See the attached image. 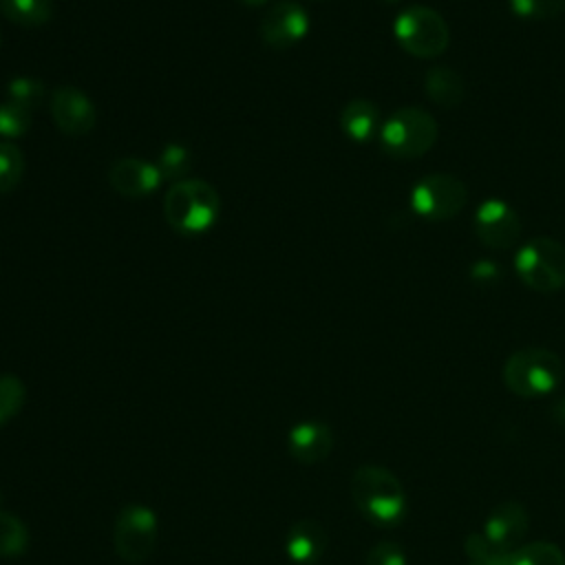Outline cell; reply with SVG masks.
<instances>
[{"label":"cell","instance_id":"6da1fadb","mask_svg":"<svg viewBox=\"0 0 565 565\" xmlns=\"http://www.w3.org/2000/svg\"><path fill=\"white\" fill-rule=\"evenodd\" d=\"M351 499L358 512L380 527H391L406 516V492L402 481L382 466L364 463L351 475Z\"/></svg>","mask_w":565,"mask_h":565},{"label":"cell","instance_id":"7a4b0ae2","mask_svg":"<svg viewBox=\"0 0 565 565\" xmlns=\"http://www.w3.org/2000/svg\"><path fill=\"white\" fill-rule=\"evenodd\" d=\"M221 214V196L203 179H181L172 183L163 199L168 225L183 236L205 234Z\"/></svg>","mask_w":565,"mask_h":565},{"label":"cell","instance_id":"3957f363","mask_svg":"<svg viewBox=\"0 0 565 565\" xmlns=\"http://www.w3.org/2000/svg\"><path fill=\"white\" fill-rule=\"evenodd\" d=\"M565 375L563 360L541 347H530L512 353L503 366L505 386L521 397H541L552 393Z\"/></svg>","mask_w":565,"mask_h":565},{"label":"cell","instance_id":"277c9868","mask_svg":"<svg viewBox=\"0 0 565 565\" xmlns=\"http://www.w3.org/2000/svg\"><path fill=\"white\" fill-rule=\"evenodd\" d=\"M439 135L437 119L417 106L395 110L380 128L382 148L397 159H417L426 154Z\"/></svg>","mask_w":565,"mask_h":565},{"label":"cell","instance_id":"5b68a950","mask_svg":"<svg viewBox=\"0 0 565 565\" xmlns=\"http://www.w3.org/2000/svg\"><path fill=\"white\" fill-rule=\"evenodd\" d=\"M514 271L534 291H558L565 287V245L550 236L530 238L514 256Z\"/></svg>","mask_w":565,"mask_h":565},{"label":"cell","instance_id":"8992f818","mask_svg":"<svg viewBox=\"0 0 565 565\" xmlns=\"http://www.w3.org/2000/svg\"><path fill=\"white\" fill-rule=\"evenodd\" d=\"M159 519L152 508L130 503L119 510L113 523V550L128 565H141L157 547Z\"/></svg>","mask_w":565,"mask_h":565},{"label":"cell","instance_id":"52a82bcc","mask_svg":"<svg viewBox=\"0 0 565 565\" xmlns=\"http://www.w3.org/2000/svg\"><path fill=\"white\" fill-rule=\"evenodd\" d=\"M395 38L406 53L430 60L446 51L450 31L441 13L424 4H411L395 18Z\"/></svg>","mask_w":565,"mask_h":565},{"label":"cell","instance_id":"ba28073f","mask_svg":"<svg viewBox=\"0 0 565 565\" xmlns=\"http://www.w3.org/2000/svg\"><path fill=\"white\" fill-rule=\"evenodd\" d=\"M468 190L461 179L448 172H435L419 179L411 192L413 210L428 221H448L463 210Z\"/></svg>","mask_w":565,"mask_h":565},{"label":"cell","instance_id":"9c48e42d","mask_svg":"<svg viewBox=\"0 0 565 565\" xmlns=\"http://www.w3.org/2000/svg\"><path fill=\"white\" fill-rule=\"evenodd\" d=\"M521 218L501 199H486L475 210V234L490 249H510L521 238Z\"/></svg>","mask_w":565,"mask_h":565},{"label":"cell","instance_id":"30bf717a","mask_svg":"<svg viewBox=\"0 0 565 565\" xmlns=\"http://www.w3.org/2000/svg\"><path fill=\"white\" fill-rule=\"evenodd\" d=\"M309 31L307 11L291 0L271 4L260 20V38L271 49H289Z\"/></svg>","mask_w":565,"mask_h":565},{"label":"cell","instance_id":"8fae6325","mask_svg":"<svg viewBox=\"0 0 565 565\" xmlns=\"http://www.w3.org/2000/svg\"><path fill=\"white\" fill-rule=\"evenodd\" d=\"M49 110L55 126L71 137H79L93 130L97 113L88 95L75 86L55 88L49 97Z\"/></svg>","mask_w":565,"mask_h":565},{"label":"cell","instance_id":"7c38bea8","mask_svg":"<svg viewBox=\"0 0 565 565\" xmlns=\"http://www.w3.org/2000/svg\"><path fill=\"white\" fill-rule=\"evenodd\" d=\"M108 181L113 190L119 192L121 196L139 199L154 192L161 185L163 174L157 163H150L137 157H124L110 166Z\"/></svg>","mask_w":565,"mask_h":565},{"label":"cell","instance_id":"4fadbf2b","mask_svg":"<svg viewBox=\"0 0 565 565\" xmlns=\"http://www.w3.org/2000/svg\"><path fill=\"white\" fill-rule=\"evenodd\" d=\"M530 527L527 510L519 501H503L492 508L486 519L483 534L501 550L512 552L521 545L525 532Z\"/></svg>","mask_w":565,"mask_h":565},{"label":"cell","instance_id":"5bb4252c","mask_svg":"<svg viewBox=\"0 0 565 565\" xmlns=\"http://www.w3.org/2000/svg\"><path fill=\"white\" fill-rule=\"evenodd\" d=\"M289 452L300 463H320L333 450V433L322 422H298L287 435Z\"/></svg>","mask_w":565,"mask_h":565},{"label":"cell","instance_id":"9a60e30c","mask_svg":"<svg viewBox=\"0 0 565 565\" xmlns=\"http://www.w3.org/2000/svg\"><path fill=\"white\" fill-rule=\"evenodd\" d=\"M329 536L320 521L316 519H300L296 521L285 536L287 556L298 565H313L322 558L327 550Z\"/></svg>","mask_w":565,"mask_h":565},{"label":"cell","instance_id":"2e32d148","mask_svg":"<svg viewBox=\"0 0 565 565\" xmlns=\"http://www.w3.org/2000/svg\"><path fill=\"white\" fill-rule=\"evenodd\" d=\"M340 128L353 141H369L382 128L377 106L362 97L347 102L340 113Z\"/></svg>","mask_w":565,"mask_h":565},{"label":"cell","instance_id":"e0dca14e","mask_svg":"<svg viewBox=\"0 0 565 565\" xmlns=\"http://www.w3.org/2000/svg\"><path fill=\"white\" fill-rule=\"evenodd\" d=\"M424 90L430 102H435L437 106H444V108L459 106L463 99V93H466L461 75L448 66H433L426 73Z\"/></svg>","mask_w":565,"mask_h":565},{"label":"cell","instance_id":"ac0fdd59","mask_svg":"<svg viewBox=\"0 0 565 565\" xmlns=\"http://www.w3.org/2000/svg\"><path fill=\"white\" fill-rule=\"evenodd\" d=\"M0 11L18 26H42L53 18V0H0Z\"/></svg>","mask_w":565,"mask_h":565},{"label":"cell","instance_id":"d6986e66","mask_svg":"<svg viewBox=\"0 0 565 565\" xmlns=\"http://www.w3.org/2000/svg\"><path fill=\"white\" fill-rule=\"evenodd\" d=\"M29 547L26 523L7 510H0V558H13Z\"/></svg>","mask_w":565,"mask_h":565},{"label":"cell","instance_id":"ffe728a7","mask_svg":"<svg viewBox=\"0 0 565 565\" xmlns=\"http://www.w3.org/2000/svg\"><path fill=\"white\" fill-rule=\"evenodd\" d=\"M510 565H565V554L556 543L532 541L512 550Z\"/></svg>","mask_w":565,"mask_h":565},{"label":"cell","instance_id":"44dd1931","mask_svg":"<svg viewBox=\"0 0 565 565\" xmlns=\"http://www.w3.org/2000/svg\"><path fill=\"white\" fill-rule=\"evenodd\" d=\"M44 95H46V88L38 77L18 75L7 84V102H11L29 113L44 102Z\"/></svg>","mask_w":565,"mask_h":565},{"label":"cell","instance_id":"7402d4cb","mask_svg":"<svg viewBox=\"0 0 565 565\" xmlns=\"http://www.w3.org/2000/svg\"><path fill=\"white\" fill-rule=\"evenodd\" d=\"M26 402V386L13 373H0V426L11 422Z\"/></svg>","mask_w":565,"mask_h":565},{"label":"cell","instance_id":"603a6c76","mask_svg":"<svg viewBox=\"0 0 565 565\" xmlns=\"http://www.w3.org/2000/svg\"><path fill=\"white\" fill-rule=\"evenodd\" d=\"M24 174V157L11 141H0V194L18 188Z\"/></svg>","mask_w":565,"mask_h":565},{"label":"cell","instance_id":"cb8c5ba5","mask_svg":"<svg viewBox=\"0 0 565 565\" xmlns=\"http://www.w3.org/2000/svg\"><path fill=\"white\" fill-rule=\"evenodd\" d=\"M466 554L472 558V563H483V565H510V554L501 547H497L483 532H475L466 539L463 543Z\"/></svg>","mask_w":565,"mask_h":565},{"label":"cell","instance_id":"d4e9b609","mask_svg":"<svg viewBox=\"0 0 565 565\" xmlns=\"http://www.w3.org/2000/svg\"><path fill=\"white\" fill-rule=\"evenodd\" d=\"M31 126V113L11 104L2 102L0 104V137L4 139H18L22 137Z\"/></svg>","mask_w":565,"mask_h":565},{"label":"cell","instance_id":"484cf974","mask_svg":"<svg viewBox=\"0 0 565 565\" xmlns=\"http://www.w3.org/2000/svg\"><path fill=\"white\" fill-rule=\"evenodd\" d=\"M190 163H192L190 150H188L185 146H181V143H168V146L161 150L159 161H157V166H159L163 179H166V177H170V179L183 177V174L188 172Z\"/></svg>","mask_w":565,"mask_h":565},{"label":"cell","instance_id":"4316f807","mask_svg":"<svg viewBox=\"0 0 565 565\" xmlns=\"http://www.w3.org/2000/svg\"><path fill=\"white\" fill-rule=\"evenodd\" d=\"M510 9L521 18L547 20L565 11V0H510Z\"/></svg>","mask_w":565,"mask_h":565},{"label":"cell","instance_id":"83f0119b","mask_svg":"<svg viewBox=\"0 0 565 565\" xmlns=\"http://www.w3.org/2000/svg\"><path fill=\"white\" fill-rule=\"evenodd\" d=\"M364 565H406V554L395 541H380L366 552Z\"/></svg>","mask_w":565,"mask_h":565},{"label":"cell","instance_id":"f1b7e54d","mask_svg":"<svg viewBox=\"0 0 565 565\" xmlns=\"http://www.w3.org/2000/svg\"><path fill=\"white\" fill-rule=\"evenodd\" d=\"M245 7H260V4H265L267 0H241Z\"/></svg>","mask_w":565,"mask_h":565},{"label":"cell","instance_id":"f546056e","mask_svg":"<svg viewBox=\"0 0 565 565\" xmlns=\"http://www.w3.org/2000/svg\"><path fill=\"white\" fill-rule=\"evenodd\" d=\"M384 2H391V4H393V2H399V0H384Z\"/></svg>","mask_w":565,"mask_h":565},{"label":"cell","instance_id":"4dcf8cb0","mask_svg":"<svg viewBox=\"0 0 565 565\" xmlns=\"http://www.w3.org/2000/svg\"><path fill=\"white\" fill-rule=\"evenodd\" d=\"M470 565H483V563H470Z\"/></svg>","mask_w":565,"mask_h":565}]
</instances>
